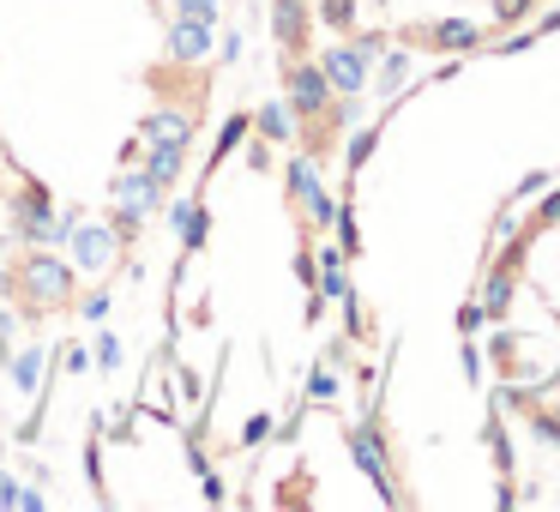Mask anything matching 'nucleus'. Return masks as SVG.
<instances>
[{"mask_svg":"<svg viewBox=\"0 0 560 512\" xmlns=\"http://www.w3.org/2000/svg\"><path fill=\"white\" fill-rule=\"evenodd\" d=\"M555 223H560V194H555V199H542V206H536L530 230H555Z\"/></svg>","mask_w":560,"mask_h":512,"instance_id":"1","label":"nucleus"}]
</instances>
